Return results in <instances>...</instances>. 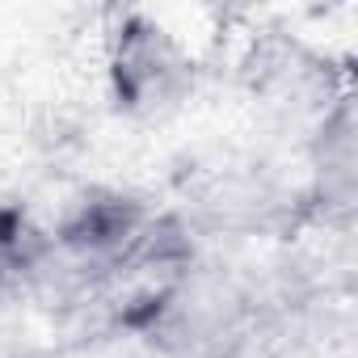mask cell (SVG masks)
Instances as JSON below:
<instances>
[{"label": "cell", "instance_id": "6da1fadb", "mask_svg": "<svg viewBox=\"0 0 358 358\" xmlns=\"http://www.w3.org/2000/svg\"><path fill=\"white\" fill-rule=\"evenodd\" d=\"M5 287H9V278H5V266H0V295H5Z\"/></svg>", "mask_w": 358, "mask_h": 358}]
</instances>
